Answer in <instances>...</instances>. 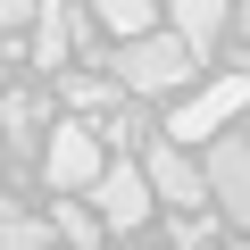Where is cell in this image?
Wrapping results in <instances>:
<instances>
[{
  "mask_svg": "<svg viewBox=\"0 0 250 250\" xmlns=\"http://www.w3.org/2000/svg\"><path fill=\"white\" fill-rule=\"evenodd\" d=\"M250 117V75H217V83H200V92H184L175 100V117H167V142L175 150H208V142H225V125H242Z\"/></svg>",
  "mask_w": 250,
  "mask_h": 250,
  "instance_id": "1",
  "label": "cell"
},
{
  "mask_svg": "<svg viewBox=\"0 0 250 250\" xmlns=\"http://www.w3.org/2000/svg\"><path fill=\"white\" fill-rule=\"evenodd\" d=\"M108 75H117L125 92H134V100H159V92H184V83L200 75V59H192V50H184V42L167 34V25H159L150 42L117 50V59H108Z\"/></svg>",
  "mask_w": 250,
  "mask_h": 250,
  "instance_id": "2",
  "label": "cell"
},
{
  "mask_svg": "<svg viewBox=\"0 0 250 250\" xmlns=\"http://www.w3.org/2000/svg\"><path fill=\"white\" fill-rule=\"evenodd\" d=\"M42 175H50L59 192H92V184L108 175V142H100V125L59 117V125H50V142H42Z\"/></svg>",
  "mask_w": 250,
  "mask_h": 250,
  "instance_id": "3",
  "label": "cell"
},
{
  "mask_svg": "<svg viewBox=\"0 0 250 250\" xmlns=\"http://www.w3.org/2000/svg\"><path fill=\"white\" fill-rule=\"evenodd\" d=\"M92 217L108 225V233H134V225H150V208H159V192H150V175H142V159H117L92 192Z\"/></svg>",
  "mask_w": 250,
  "mask_h": 250,
  "instance_id": "4",
  "label": "cell"
},
{
  "mask_svg": "<svg viewBox=\"0 0 250 250\" xmlns=\"http://www.w3.org/2000/svg\"><path fill=\"white\" fill-rule=\"evenodd\" d=\"M200 167H208V200L225 208L233 242H250V142H242V134H225V142H208V150H200Z\"/></svg>",
  "mask_w": 250,
  "mask_h": 250,
  "instance_id": "5",
  "label": "cell"
},
{
  "mask_svg": "<svg viewBox=\"0 0 250 250\" xmlns=\"http://www.w3.org/2000/svg\"><path fill=\"white\" fill-rule=\"evenodd\" d=\"M142 175H150V192L175 208V217H192V208H208V167L192 159V150H175L167 134L142 150Z\"/></svg>",
  "mask_w": 250,
  "mask_h": 250,
  "instance_id": "6",
  "label": "cell"
},
{
  "mask_svg": "<svg viewBox=\"0 0 250 250\" xmlns=\"http://www.w3.org/2000/svg\"><path fill=\"white\" fill-rule=\"evenodd\" d=\"M25 59H34V75H42V83L75 75V9H59V0H42V25L25 34Z\"/></svg>",
  "mask_w": 250,
  "mask_h": 250,
  "instance_id": "7",
  "label": "cell"
},
{
  "mask_svg": "<svg viewBox=\"0 0 250 250\" xmlns=\"http://www.w3.org/2000/svg\"><path fill=\"white\" fill-rule=\"evenodd\" d=\"M117 75H92V67H75V75H59V100H67V117H83V125H108L117 117Z\"/></svg>",
  "mask_w": 250,
  "mask_h": 250,
  "instance_id": "8",
  "label": "cell"
},
{
  "mask_svg": "<svg viewBox=\"0 0 250 250\" xmlns=\"http://www.w3.org/2000/svg\"><path fill=\"white\" fill-rule=\"evenodd\" d=\"M167 34L208 67V50H217V34H225V9H217V0H175V17H167Z\"/></svg>",
  "mask_w": 250,
  "mask_h": 250,
  "instance_id": "9",
  "label": "cell"
},
{
  "mask_svg": "<svg viewBox=\"0 0 250 250\" xmlns=\"http://www.w3.org/2000/svg\"><path fill=\"white\" fill-rule=\"evenodd\" d=\"M100 34H108V50H134V42L159 34V9H150V0H108V9H100Z\"/></svg>",
  "mask_w": 250,
  "mask_h": 250,
  "instance_id": "10",
  "label": "cell"
},
{
  "mask_svg": "<svg viewBox=\"0 0 250 250\" xmlns=\"http://www.w3.org/2000/svg\"><path fill=\"white\" fill-rule=\"evenodd\" d=\"M34 125H42V100L34 92H9V100H0V134H9L17 150H42L50 134H34Z\"/></svg>",
  "mask_w": 250,
  "mask_h": 250,
  "instance_id": "11",
  "label": "cell"
},
{
  "mask_svg": "<svg viewBox=\"0 0 250 250\" xmlns=\"http://www.w3.org/2000/svg\"><path fill=\"white\" fill-rule=\"evenodd\" d=\"M100 233H108V225L92 217V200H59V242H67V250H100Z\"/></svg>",
  "mask_w": 250,
  "mask_h": 250,
  "instance_id": "12",
  "label": "cell"
},
{
  "mask_svg": "<svg viewBox=\"0 0 250 250\" xmlns=\"http://www.w3.org/2000/svg\"><path fill=\"white\" fill-rule=\"evenodd\" d=\"M0 250H42V217H17V208H0Z\"/></svg>",
  "mask_w": 250,
  "mask_h": 250,
  "instance_id": "13",
  "label": "cell"
},
{
  "mask_svg": "<svg viewBox=\"0 0 250 250\" xmlns=\"http://www.w3.org/2000/svg\"><path fill=\"white\" fill-rule=\"evenodd\" d=\"M242 50H250V9H242Z\"/></svg>",
  "mask_w": 250,
  "mask_h": 250,
  "instance_id": "14",
  "label": "cell"
},
{
  "mask_svg": "<svg viewBox=\"0 0 250 250\" xmlns=\"http://www.w3.org/2000/svg\"><path fill=\"white\" fill-rule=\"evenodd\" d=\"M233 250H250V242H233Z\"/></svg>",
  "mask_w": 250,
  "mask_h": 250,
  "instance_id": "15",
  "label": "cell"
},
{
  "mask_svg": "<svg viewBox=\"0 0 250 250\" xmlns=\"http://www.w3.org/2000/svg\"><path fill=\"white\" fill-rule=\"evenodd\" d=\"M0 100H9V92H0Z\"/></svg>",
  "mask_w": 250,
  "mask_h": 250,
  "instance_id": "16",
  "label": "cell"
}]
</instances>
